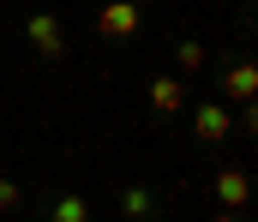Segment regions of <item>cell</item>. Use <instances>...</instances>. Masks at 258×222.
I'll use <instances>...</instances> for the list:
<instances>
[{"mask_svg":"<svg viewBox=\"0 0 258 222\" xmlns=\"http://www.w3.org/2000/svg\"><path fill=\"white\" fill-rule=\"evenodd\" d=\"M96 30H102V36H132V30H138V6H132V0H108L102 18H96Z\"/></svg>","mask_w":258,"mask_h":222,"instance_id":"obj_1","label":"cell"},{"mask_svg":"<svg viewBox=\"0 0 258 222\" xmlns=\"http://www.w3.org/2000/svg\"><path fill=\"white\" fill-rule=\"evenodd\" d=\"M30 42H36V54H48V60H60V54H66L60 24H54L48 12H36V18H30Z\"/></svg>","mask_w":258,"mask_h":222,"instance_id":"obj_2","label":"cell"},{"mask_svg":"<svg viewBox=\"0 0 258 222\" xmlns=\"http://www.w3.org/2000/svg\"><path fill=\"white\" fill-rule=\"evenodd\" d=\"M246 192H252V186H246V174H240V168H222V174H216V204H222V210H240V204H246Z\"/></svg>","mask_w":258,"mask_h":222,"instance_id":"obj_3","label":"cell"},{"mask_svg":"<svg viewBox=\"0 0 258 222\" xmlns=\"http://www.w3.org/2000/svg\"><path fill=\"white\" fill-rule=\"evenodd\" d=\"M150 102H156L162 114H180V108H186V90H180V78H156V84H150Z\"/></svg>","mask_w":258,"mask_h":222,"instance_id":"obj_4","label":"cell"},{"mask_svg":"<svg viewBox=\"0 0 258 222\" xmlns=\"http://www.w3.org/2000/svg\"><path fill=\"white\" fill-rule=\"evenodd\" d=\"M192 126H198V138H222L228 132V114H222V102H204L192 114Z\"/></svg>","mask_w":258,"mask_h":222,"instance_id":"obj_5","label":"cell"},{"mask_svg":"<svg viewBox=\"0 0 258 222\" xmlns=\"http://www.w3.org/2000/svg\"><path fill=\"white\" fill-rule=\"evenodd\" d=\"M252 90H258V72H252V66H234V72H228V96H240V102H246Z\"/></svg>","mask_w":258,"mask_h":222,"instance_id":"obj_6","label":"cell"},{"mask_svg":"<svg viewBox=\"0 0 258 222\" xmlns=\"http://www.w3.org/2000/svg\"><path fill=\"white\" fill-rule=\"evenodd\" d=\"M48 222H90V210H84V198H60Z\"/></svg>","mask_w":258,"mask_h":222,"instance_id":"obj_7","label":"cell"},{"mask_svg":"<svg viewBox=\"0 0 258 222\" xmlns=\"http://www.w3.org/2000/svg\"><path fill=\"white\" fill-rule=\"evenodd\" d=\"M120 210H126V216H144V210H150V192H144V186H126V192H120Z\"/></svg>","mask_w":258,"mask_h":222,"instance_id":"obj_8","label":"cell"},{"mask_svg":"<svg viewBox=\"0 0 258 222\" xmlns=\"http://www.w3.org/2000/svg\"><path fill=\"white\" fill-rule=\"evenodd\" d=\"M180 66H186V72H192V66H204V48H198V42H180Z\"/></svg>","mask_w":258,"mask_h":222,"instance_id":"obj_9","label":"cell"},{"mask_svg":"<svg viewBox=\"0 0 258 222\" xmlns=\"http://www.w3.org/2000/svg\"><path fill=\"white\" fill-rule=\"evenodd\" d=\"M18 198H24V192H18L12 180H0V210H18Z\"/></svg>","mask_w":258,"mask_h":222,"instance_id":"obj_10","label":"cell"},{"mask_svg":"<svg viewBox=\"0 0 258 222\" xmlns=\"http://www.w3.org/2000/svg\"><path fill=\"white\" fill-rule=\"evenodd\" d=\"M216 222H240V210H222V216H216Z\"/></svg>","mask_w":258,"mask_h":222,"instance_id":"obj_11","label":"cell"}]
</instances>
